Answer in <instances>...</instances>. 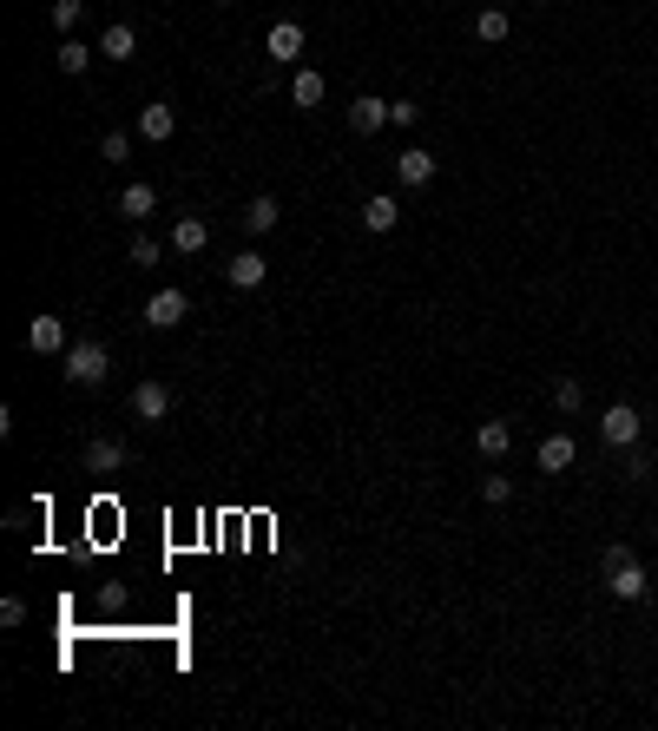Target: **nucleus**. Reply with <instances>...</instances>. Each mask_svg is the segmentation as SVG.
<instances>
[{
    "mask_svg": "<svg viewBox=\"0 0 658 731\" xmlns=\"http://www.w3.org/2000/svg\"><path fill=\"white\" fill-rule=\"evenodd\" d=\"M264 271H270V264H264L257 251H237L231 264H224V277H231L237 290H257V284H264Z\"/></svg>",
    "mask_w": 658,
    "mask_h": 731,
    "instance_id": "15",
    "label": "nucleus"
},
{
    "mask_svg": "<svg viewBox=\"0 0 658 731\" xmlns=\"http://www.w3.org/2000/svg\"><path fill=\"white\" fill-rule=\"evenodd\" d=\"M158 257H165V244H158V238H145V231H139V238H132V264H145V271H152Z\"/></svg>",
    "mask_w": 658,
    "mask_h": 731,
    "instance_id": "27",
    "label": "nucleus"
},
{
    "mask_svg": "<svg viewBox=\"0 0 658 731\" xmlns=\"http://www.w3.org/2000/svg\"><path fill=\"white\" fill-rule=\"evenodd\" d=\"M481 501L507 508V501H514V481H507V475H487V481H481Z\"/></svg>",
    "mask_w": 658,
    "mask_h": 731,
    "instance_id": "26",
    "label": "nucleus"
},
{
    "mask_svg": "<svg viewBox=\"0 0 658 731\" xmlns=\"http://www.w3.org/2000/svg\"><path fill=\"white\" fill-rule=\"evenodd\" d=\"M27 620V600H0V626H20Z\"/></svg>",
    "mask_w": 658,
    "mask_h": 731,
    "instance_id": "31",
    "label": "nucleus"
},
{
    "mask_svg": "<svg viewBox=\"0 0 658 731\" xmlns=\"http://www.w3.org/2000/svg\"><path fill=\"white\" fill-rule=\"evenodd\" d=\"M323 93H329V80H323V73H310V66H297V80H290V99H297V106L310 112V106H323Z\"/></svg>",
    "mask_w": 658,
    "mask_h": 731,
    "instance_id": "19",
    "label": "nucleus"
},
{
    "mask_svg": "<svg viewBox=\"0 0 658 731\" xmlns=\"http://www.w3.org/2000/svg\"><path fill=\"white\" fill-rule=\"evenodd\" d=\"M474 33H481L487 47H494V40H507V33H514V20H507V14H501V7H487V14H481V20H474Z\"/></svg>",
    "mask_w": 658,
    "mask_h": 731,
    "instance_id": "21",
    "label": "nucleus"
},
{
    "mask_svg": "<svg viewBox=\"0 0 658 731\" xmlns=\"http://www.w3.org/2000/svg\"><path fill=\"white\" fill-rule=\"evenodd\" d=\"M185 317H191L185 290H152V303H145V323H152V330H178Z\"/></svg>",
    "mask_w": 658,
    "mask_h": 731,
    "instance_id": "4",
    "label": "nucleus"
},
{
    "mask_svg": "<svg viewBox=\"0 0 658 731\" xmlns=\"http://www.w3.org/2000/svg\"><path fill=\"white\" fill-rule=\"evenodd\" d=\"M415 119H422V106H415V99H395V106H389V126H415Z\"/></svg>",
    "mask_w": 658,
    "mask_h": 731,
    "instance_id": "29",
    "label": "nucleus"
},
{
    "mask_svg": "<svg viewBox=\"0 0 658 731\" xmlns=\"http://www.w3.org/2000/svg\"><path fill=\"white\" fill-rule=\"evenodd\" d=\"M172 132H178V112L165 106V99H152V106L139 112V139H145V145H165Z\"/></svg>",
    "mask_w": 658,
    "mask_h": 731,
    "instance_id": "12",
    "label": "nucleus"
},
{
    "mask_svg": "<svg viewBox=\"0 0 658 731\" xmlns=\"http://www.w3.org/2000/svg\"><path fill=\"white\" fill-rule=\"evenodd\" d=\"M652 475V455H645V448H626V481H645Z\"/></svg>",
    "mask_w": 658,
    "mask_h": 731,
    "instance_id": "28",
    "label": "nucleus"
},
{
    "mask_svg": "<svg viewBox=\"0 0 658 731\" xmlns=\"http://www.w3.org/2000/svg\"><path fill=\"white\" fill-rule=\"evenodd\" d=\"M27 350L33 356H66V350H73V343H66V323L60 317H33L27 323Z\"/></svg>",
    "mask_w": 658,
    "mask_h": 731,
    "instance_id": "6",
    "label": "nucleus"
},
{
    "mask_svg": "<svg viewBox=\"0 0 658 731\" xmlns=\"http://www.w3.org/2000/svg\"><path fill=\"white\" fill-rule=\"evenodd\" d=\"M277 198H270V191H257L251 205H244V231H251V238H264V231H277Z\"/></svg>",
    "mask_w": 658,
    "mask_h": 731,
    "instance_id": "14",
    "label": "nucleus"
},
{
    "mask_svg": "<svg viewBox=\"0 0 658 731\" xmlns=\"http://www.w3.org/2000/svg\"><path fill=\"white\" fill-rule=\"evenodd\" d=\"M79 14H86V0H53V27H60V33H73Z\"/></svg>",
    "mask_w": 658,
    "mask_h": 731,
    "instance_id": "25",
    "label": "nucleus"
},
{
    "mask_svg": "<svg viewBox=\"0 0 658 731\" xmlns=\"http://www.w3.org/2000/svg\"><path fill=\"white\" fill-rule=\"evenodd\" d=\"M99 159H106V165H126L132 159V132H106V139H99Z\"/></svg>",
    "mask_w": 658,
    "mask_h": 731,
    "instance_id": "24",
    "label": "nucleus"
},
{
    "mask_svg": "<svg viewBox=\"0 0 658 731\" xmlns=\"http://www.w3.org/2000/svg\"><path fill=\"white\" fill-rule=\"evenodd\" d=\"M204 244H211V224H204V218H178V224H172V251L198 257Z\"/></svg>",
    "mask_w": 658,
    "mask_h": 731,
    "instance_id": "16",
    "label": "nucleus"
},
{
    "mask_svg": "<svg viewBox=\"0 0 658 731\" xmlns=\"http://www.w3.org/2000/svg\"><path fill=\"white\" fill-rule=\"evenodd\" d=\"M606 587H612V600H645L652 593V580L632 560V547H606Z\"/></svg>",
    "mask_w": 658,
    "mask_h": 731,
    "instance_id": "1",
    "label": "nucleus"
},
{
    "mask_svg": "<svg viewBox=\"0 0 658 731\" xmlns=\"http://www.w3.org/2000/svg\"><path fill=\"white\" fill-rule=\"evenodd\" d=\"M99 606H106V613H119V606H126V587H119V580H106V587H99Z\"/></svg>",
    "mask_w": 658,
    "mask_h": 731,
    "instance_id": "30",
    "label": "nucleus"
},
{
    "mask_svg": "<svg viewBox=\"0 0 658 731\" xmlns=\"http://www.w3.org/2000/svg\"><path fill=\"white\" fill-rule=\"evenodd\" d=\"M573 461H580V442H573L566 429H553L547 442H540V475H566Z\"/></svg>",
    "mask_w": 658,
    "mask_h": 731,
    "instance_id": "7",
    "label": "nucleus"
},
{
    "mask_svg": "<svg viewBox=\"0 0 658 731\" xmlns=\"http://www.w3.org/2000/svg\"><path fill=\"white\" fill-rule=\"evenodd\" d=\"M132 415H139V422H165V415H172V389H165V382H139V389H132Z\"/></svg>",
    "mask_w": 658,
    "mask_h": 731,
    "instance_id": "11",
    "label": "nucleus"
},
{
    "mask_svg": "<svg viewBox=\"0 0 658 731\" xmlns=\"http://www.w3.org/2000/svg\"><path fill=\"white\" fill-rule=\"evenodd\" d=\"M474 448H481L487 461H501L507 448H514V429H507V422H481V429H474Z\"/></svg>",
    "mask_w": 658,
    "mask_h": 731,
    "instance_id": "18",
    "label": "nucleus"
},
{
    "mask_svg": "<svg viewBox=\"0 0 658 731\" xmlns=\"http://www.w3.org/2000/svg\"><path fill=\"white\" fill-rule=\"evenodd\" d=\"M428 178H435V152H422V145H408L402 159H395V185H408V191H422Z\"/></svg>",
    "mask_w": 658,
    "mask_h": 731,
    "instance_id": "10",
    "label": "nucleus"
},
{
    "mask_svg": "<svg viewBox=\"0 0 658 731\" xmlns=\"http://www.w3.org/2000/svg\"><path fill=\"white\" fill-rule=\"evenodd\" d=\"M79 461H86V475H119V468H126V442H119V435H93Z\"/></svg>",
    "mask_w": 658,
    "mask_h": 731,
    "instance_id": "5",
    "label": "nucleus"
},
{
    "mask_svg": "<svg viewBox=\"0 0 658 731\" xmlns=\"http://www.w3.org/2000/svg\"><path fill=\"white\" fill-rule=\"evenodd\" d=\"M132 53H139V33H132L126 20H112V27L99 33V60H112V66H126Z\"/></svg>",
    "mask_w": 658,
    "mask_h": 731,
    "instance_id": "13",
    "label": "nucleus"
},
{
    "mask_svg": "<svg viewBox=\"0 0 658 731\" xmlns=\"http://www.w3.org/2000/svg\"><path fill=\"white\" fill-rule=\"evenodd\" d=\"M362 224H369V231H395V224H402V205H395L389 191H376V198L362 205Z\"/></svg>",
    "mask_w": 658,
    "mask_h": 731,
    "instance_id": "17",
    "label": "nucleus"
},
{
    "mask_svg": "<svg viewBox=\"0 0 658 731\" xmlns=\"http://www.w3.org/2000/svg\"><path fill=\"white\" fill-rule=\"evenodd\" d=\"M119 211H126V218H152V211H158V191L152 185H126V191H119Z\"/></svg>",
    "mask_w": 658,
    "mask_h": 731,
    "instance_id": "20",
    "label": "nucleus"
},
{
    "mask_svg": "<svg viewBox=\"0 0 658 731\" xmlns=\"http://www.w3.org/2000/svg\"><path fill=\"white\" fill-rule=\"evenodd\" d=\"M580 382H573V376H560V382H553V409H560V415H580Z\"/></svg>",
    "mask_w": 658,
    "mask_h": 731,
    "instance_id": "23",
    "label": "nucleus"
},
{
    "mask_svg": "<svg viewBox=\"0 0 658 731\" xmlns=\"http://www.w3.org/2000/svg\"><path fill=\"white\" fill-rule=\"evenodd\" d=\"M639 435H645V415L632 409V402H612V409L599 415V442L606 448H639Z\"/></svg>",
    "mask_w": 658,
    "mask_h": 731,
    "instance_id": "3",
    "label": "nucleus"
},
{
    "mask_svg": "<svg viewBox=\"0 0 658 731\" xmlns=\"http://www.w3.org/2000/svg\"><path fill=\"white\" fill-rule=\"evenodd\" d=\"M218 7H231V0H218Z\"/></svg>",
    "mask_w": 658,
    "mask_h": 731,
    "instance_id": "32",
    "label": "nucleus"
},
{
    "mask_svg": "<svg viewBox=\"0 0 658 731\" xmlns=\"http://www.w3.org/2000/svg\"><path fill=\"white\" fill-rule=\"evenodd\" d=\"M93 66V47L86 40H60V73H86Z\"/></svg>",
    "mask_w": 658,
    "mask_h": 731,
    "instance_id": "22",
    "label": "nucleus"
},
{
    "mask_svg": "<svg viewBox=\"0 0 658 731\" xmlns=\"http://www.w3.org/2000/svg\"><path fill=\"white\" fill-rule=\"evenodd\" d=\"M389 106H395V99L362 93L356 106H349V126H356V139H369V132H382V126H389Z\"/></svg>",
    "mask_w": 658,
    "mask_h": 731,
    "instance_id": "9",
    "label": "nucleus"
},
{
    "mask_svg": "<svg viewBox=\"0 0 658 731\" xmlns=\"http://www.w3.org/2000/svg\"><path fill=\"white\" fill-rule=\"evenodd\" d=\"M60 363H66V382H73V389H99V382L112 376V356L99 350V343H73Z\"/></svg>",
    "mask_w": 658,
    "mask_h": 731,
    "instance_id": "2",
    "label": "nucleus"
},
{
    "mask_svg": "<svg viewBox=\"0 0 658 731\" xmlns=\"http://www.w3.org/2000/svg\"><path fill=\"white\" fill-rule=\"evenodd\" d=\"M264 53L277 66H297L303 60V27H297V20H277V27H270V40H264Z\"/></svg>",
    "mask_w": 658,
    "mask_h": 731,
    "instance_id": "8",
    "label": "nucleus"
}]
</instances>
